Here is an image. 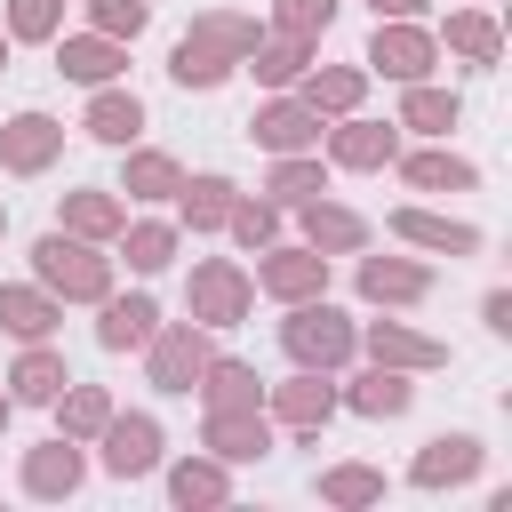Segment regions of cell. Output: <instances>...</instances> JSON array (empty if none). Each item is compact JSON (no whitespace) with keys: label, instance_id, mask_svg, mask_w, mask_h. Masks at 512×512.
Wrapping results in <instances>:
<instances>
[{"label":"cell","instance_id":"6da1fadb","mask_svg":"<svg viewBox=\"0 0 512 512\" xmlns=\"http://www.w3.org/2000/svg\"><path fill=\"white\" fill-rule=\"evenodd\" d=\"M24 256H32V280L48 296H64V304H104L120 288V256H104V240H80V232H56L48 224Z\"/></svg>","mask_w":512,"mask_h":512},{"label":"cell","instance_id":"7a4b0ae2","mask_svg":"<svg viewBox=\"0 0 512 512\" xmlns=\"http://www.w3.org/2000/svg\"><path fill=\"white\" fill-rule=\"evenodd\" d=\"M288 320H280V352H288V368H320V376H344L352 360H360V320L344 312V304H328V296H304V304H280Z\"/></svg>","mask_w":512,"mask_h":512},{"label":"cell","instance_id":"3957f363","mask_svg":"<svg viewBox=\"0 0 512 512\" xmlns=\"http://www.w3.org/2000/svg\"><path fill=\"white\" fill-rule=\"evenodd\" d=\"M248 312H256V280H248V264H232V256H200V264L184 272V320H200L208 336L240 328Z\"/></svg>","mask_w":512,"mask_h":512},{"label":"cell","instance_id":"277c9868","mask_svg":"<svg viewBox=\"0 0 512 512\" xmlns=\"http://www.w3.org/2000/svg\"><path fill=\"white\" fill-rule=\"evenodd\" d=\"M208 352H216V336H208L200 320H160V328L144 336V384L168 392V400H192Z\"/></svg>","mask_w":512,"mask_h":512},{"label":"cell","instance_id":"5b68a950","mask_svg":"<svg viewBox=\"0 0 512 512\" xmlns=\"http://www.w3.org/2000/svg\"><path fill=\"white\" fill-rule=\"evenodd\" d=\"M368 80H392V88H408V80H432V64H440V40H432V24L424 16H376V32H368Z\"/></svg>","mask_w":512,"mask_h":512},{"label":"cell","instance_id":"8992f818","mask_svg":"<svg viewBox=\"0 0 512 512\" xmlns=\"http://www.w3.org/2000/svg\"><path fill=\"white\" fill-rule=\"evenodd\" d=\"M88 448H96V464H104L112 480H152L160 456H168V432H160L152 408H112V424H104Z\"/></svg>","mask_w":512,"mask_h":512},{"label":"cell","instance_id":"52a82bcc","mask_svg":"<svg viewBox=\"0 0 512 512\" xmlns=\"http://www.w3.org/2000/svg\"><path fill=\"white\" fill-rule=\"evenodd\" d=\"M320 160L344 168V176H376L400 160V120H368V112H344L320 128Z\"/></svg>","mask_w":512,"mask_h":512},{"label":"cell","instance_id":"ba28073f","mask_svg":"<svg viewBox=\"0 0 512 512\" xmlns=\"http://www.w3.org/2000/svg\"><path fill=\"white\" fill-rule=\"evenodd\" d=\"M488 472V440L480 432H432L416 456H408V488H424V496H456V488H472Z\"/></svg>","mask_w":512,"mask_h":512},{"label":"cell","instance_id":"9c48e42d","mask_svg":"<svg viewBox=\"0 0 512 512\" xmlns=\"http://www.w3.org/2000/svg\"><path fill=\"white\" fill-rule=\"evenodd\" d=\"M16 488H24L32 504H72V496L88 488V448H80V440H64V432L32 440V448L16 456Z\"/></svg>","mask_w":512,"mask_h":512},{"label":"cell","instance_id":"30bf717a","mask_svg":"<svg viewBox=\"0 0 512 512\" xmlns=\"http://www.w3.org/2000/svg\"><path fill=\"white\" fill-rule=\"evenodd\" d=\"M264 416H272L280 432H296V440H320L328 416H336V376H320V368H288L280 384H264Z\"/></svg>","mask_w":512,"mask_h":512},{"label":"cell","instance_id":"8fae6325","mask_svg":"<svg viewBox=\"0 0 512 512\" xmlns=\"http://www.w3.org/2000/svg\"><path fill=\"white\" fill-rule=\"evenodd\" d=\"M248 280L272 304H304V296H328V256L304 248V240H272V248H256V272Z\"/></svg>","mask_w":512,"mask_h":512},{"label":"cell","instance_id":"7c38bea8","mask_svg":"<svg viewBox=\"0 0 512 512\" xmlns=\"http://www.w3.org/2000/svg\"><path fill=\"white\" fill-rule=\"evenodd\" d=\"M352 288H360V304H376V312H416L424 296H432V264L424 256H352Z\"/></svg>","mask_w":512,"mask_h":512},{"label":"cell","instance_id":"4fadbf2b","mask_svg":"<svg viewBox=\"0 0 512 512\" xmlns=\"http://www.w3.org/2000/svg\"><path fill=\"white\" fill-rule=\"evenodd\" d=\"M384 232L400 240V248H424V256H448V264H464V256H480L488 248V232L480 224H464V216H440V208H392L384 216Z\"/></svg>","mask_w":512,"mask_h":512},{"label":"cell","instance_id":"5bb4252c","mask_svg":"<svg viewBox=\"0 0 512 512\" xmlns=\"http://www.w3.org/2000/svg\"><path fill=\"white\" fill-rule=\"evenodd\" d=\"M200 448L240 472V464H264V456L280 448V424H272L264 408H208V416H200Z\"/></svg>","mask_w":512,"mask_h":512},{"label":"cell","instance_id":"9a60e30c","mask_svg":"<svg viewBox=\"0 0 512 512\" xmlns=\"http://www.w3.org/2000/svg\"><path fill=\"white\" fill-rule=\"evenodd\" d=\"M56 160H64V120H56V112L24 104V112L0 120V168H8V176H48Z\"/></svg>","mask_w":512,"mask_h":512},{"label":"cell","instance_id":"2e32d148","mask_svg":"<svg viewBox=\"0 0 512 512\" xmlns=\"http://www.w3.org/2000/svg\"><path fill=\"white\" fill-rule=\"evenodd\" d=\"M320 112L296 96V88H272L256 112H248V136H256V152H320Z\"/></svg>","mask_w":512,"mask_h":512},{"label":"cell","instance_id":"e0dca14e","mask_svg":"<svg viewBox=\"0 0 512 512\" xmlns=\"http://www.w3.org/2000/svg\"><path fill=\"white\" fill-rule=\"evenodd\" d=\"M360 352L368 360H384V368H408V376H440L448 368V344L440 336H424L416 320H360Z\"/></svg>","mask_w":512,"mask_h":512},{"label":"cell","instance_id":"ac0fdd59","mask_svg":"<svg viewBox=\"0 0 512 512\" xmlns=\"http://www.w3.org/2000/svg\"><path fill=\"white\" fill-rule=\"evenodd\" d=\"M336 408H352L360 424H400V416L416 408V376H408V368L368 360L360 376H344V384H336Z\"/></svg>","mask_w":512,"mask_h":512},{"label":"cell","instance_id":"d6986e66","mask_svg":"<svg viewBox=\"0 0 512 512\" xmlns=\"http://www.w3.org/2000/svg\"><path fill=\"white\" fill-rule=\"evenodd\" d=\"M288 216H296V240H304V248H320L328 264L368 248V216H360V208H344V200H328V192H320V200H304V208H288Z\"/></svg>","mask_w":512,"mask_h":512},{"label":"cell","instance_id":"ffe728a7","mask_svg":"<svg viewBox=\"0 0 512 512\" xmlns=\"http://www.w3.org/2000/svg\"><path fill=\"white\" fill-rule=\"evenodd\" d=\"M440 56H456L464 72H496L504 64V24L488 8H448V24H432Z\"/></svg>","mask_w":512,"mask_h":512},{"label":"cell","instance_id":"44dd1931","mask_svg":"<svg viewBox=\"0 0 512 512\" xmlns=\"http://www.w3.org/2000/svg\"><path fill=\"white\" fill-rule=\"evenodd\" d=\"M80 136H88V144H104V152H128V144L144 136V96H136V88H120V80H104V88H88V112H80Z\"/></svg>","mask_w":512,"mask_h":512},{"label":"cell","instance_id":"7402d4cb","mask_svg":"<svg viewBox=\"0 0 512 512\" xmlns=\"http://www.w3.org/2000/svg\"><path fill=\"white\" fill-rule=\"evenodd\" d=\"M160 480H168V504H176V512H216V504H232V464H216L208 448H200V456H160Z\"/></svg>","mask_w":512,"mask_h":512},{"label":"cell","instance_id":"603a6c76","mask_svg":"<svg viewBox=\"0 0 512 512\" xmlns=\"http://www.w3.org/2000/svg\"><path fill=\"white\" fill-rule=\"evenodd\" d=\"M48 48H56V72L72 88H104L128 72V40H104V32H56Z\"/></svg>","mask_w":512,"mask_h":512},{"label":"cell","instance_id":"cb8c5ba5","mask_svg":"<svg viewBox=\"0 0 512 512\" xmlns=\"http://www.w3.org/2000/svg\"><path fill=\"white\" fill-rule=\"evenodd\" d=\"M120 224H128V200L112 192V184H72V192H56V232H80V240H120Z\"/></svg>","mask_w":512,"mask_h":512},{"label":"cell","instance_id":"d4e9b609","mask_svg":"<svg viewBox=\"0 0 512 512\" xmlns=\"http://www.w3.org/2000/svg\"><path fill=\"white\" fill-rule=\"evenodd\" d=\"M64 328V296H48L40 280H0V336L16 344H40Z\"/></svg>","mask_w":512,"mask_h":512},{"label":"cell","instance_id":"484cf974","mask_svg":"<svg viewBox=\"0 0 512 512\" xmlns=\"http://www.w3.org/2000/svg\"><path fill=\"white\" fill-rule=\"evenodd\" d=\"M176 184H184V160H176V152H160V144H144V136L120 152V184H112V192L160 208V200H176Z\"/></svg>","mask_w":512,"mask_h":512},{"label":"cell","instance_id":"4316f807","mask_svg":"<svg viewBox=\"0 0 512 512\" xmlns=\"http://www.w3.org/2000/svg\"><path fill=\"white\" fill-rule=\"evenodd\" d=\"M120 264L136 272V280H160L168 264H176V248H184V224L176 216H136V224H120Z\"/></svg>","mask_w":512,"mask_h":512},{"label":"cell","instance_id":"83f0119b","mask_svg":"<svg viewBox=\"0 0 512 512\" xmlns=\"http://www.w3.org/2000/svg\"><path fill=\"white\" fill-rule=\"evenodd\" d=\"M160 328V304H152V288H112L104 304H96V344L104 352H144V336Z\"/></svg>","mask_w":512,"mask_h":512},{"label":"cell","instance_id":"f1b7e54d","mask_svg":"<svg viewBox=\"0 0 512 512\" xmlns=\"http://www.w3.org/2000/svg\"><path fill=\"white\" fill-rule=\"evenodd\" d=\"M312 496H320L328 512H376V504L392 496V480H384L376 464L344 456V464H320V472H312Z\"/></svg>","mask_w":512,"mask_h":512},{"label":"cell","instance_id":"f546056e","mask_svg":"<svg viewBox=\"0 0 512 512\" xmlns=\"http://www.w3.org/2000/svg\"><path fill=\"white\" fill-rule=\"evenodd\" d=\"M64 384H72V368H64L56 336L24 344V352H16V368H8V400H16V408H48V400H56Z\"/></svg>","mask_w":512,"mask_h":512},{"label":"cell","instance_id":"4dcf8cb0","mask_svg":"<svg viewBox=\"0 0 512 512\" xmlns=\"http://www.w3.org/2000/svg\"><path fill=\"white\" fill-rule=\"evenodd\" d=\"M296 96H304L320 120H344V112L368 104V64H312V72L296 80Z\"/></svg>","mask_w":512,"mask_h":512},{"label":"cell","instance_id":"1f68e13d","mask_svg":"<svg viewBox=\"0 0 512 512\" xmlns=\"http://www.w3.org/2000/svg\"><path fill=\"white\" fill-rule=\"evenodd\" d=\"M392 120H400V136H432V144H440V136L464 120V96H456V88H440V80H408Z\"/></svg>","mask_w":512,"mask_h":512},{"label":"cell","instance_id":"d6a6232c","mask_svg":"<svg viewBox=\"0 0 512 512\" xmlns=\"http://www.w3.org/2000/svg\"><path fill=\"white\" fill-rule=\"evenodd\" d=\"M392 168H400V184H408V192H472V184H480V168H472L464 152H448V136H440V144H424V152H400Z\"/></svg>","mask_w":512,"mask_h":512},{"label":"cell","instance_id":"836d02e7","mask_svg":"<svg viewBox=\"0 0 512 512\" xmlns=\"http://www.w3.org/2000/svg\"><path fill=\"white\" fill-rule=\"evenodd\" d=\"M232 200H240V184H232L224 168H200V176L176 184V224H184V232H224Z\"/></svg>","mask_w":512,"mask_h":512},{"label":"cell","instance_id":"e575fe53","mask_svg":"<svg viewBox=\"0 0 512 512\" xmlns=\"http://www.w3.org/2000/svg\"><path fill=\"white\" fill-rule=\"evenodd\" d=\"M192 400H200V408H264V376H256V360L208 352V368H200Z\"/></svg>","mask_w":512,"mask_h":512},{"label":"cell","instance_id":"d590c367","mask_svg":"<svg viewBox=\"0 0 512 512\" xmlns=\"http://www.w3.org/2000/svg\"><path fill=\"white\" fill-rule=\"evenodd\" d=\"M312 64H320V48H312V40H288V32H272V24H264V40L248 48V64H240V72H256V88H296Z\"/></svg>","mask_w":512,"mask_h":512},{"label":"cell","instance_id":"8d00e7d4","mask_svg":"<svg viewBox=\"0 0 512 512\" xmlns=\"http://www.w3.org/2000/svg\"><path fill=\"white\" fill-rule=\"evenodd\" d=\"M184 40H200V48H216V56H232V64H248V48L264 40V24H256L248 8H200V16L184 24Z\"/></svg>","mask_w":512,"mask_h":512},{"label":"cell","instance_id":"74e56055","mask_svg":"<svg viewBox=\"0 0 512 512\" xmlns=\"http://www.w3.org/2000/svg\"><path fill=\"white\" fill-rule=\"evenodd\" d=\"M320 192H328V160H320V152H272V168H264V200L304 208V200H320Z\"/></svg>","mask_w":512,"mask_h":512},{"label":"cell","instance_id":"f35d334b","mask_svg":"<svg viewBox=\"0 0 512 512\" xmlns=\"http://www.w3.org/2000/svg\"><path fill=\"white\" fill-rule=\"evenodd\" d=\"M48 408H56V432H64V440H80V448H88V440H96V432H104V424H112V408H120V400H112V392H104V384H80V376H72V384H64V392H56V400H48Z\"/></svg>","mask_w":512,"mask_h":512},{"label":"cell","instance_id":"ab89813d","mask_svg":"<svg viewBox=\"0 0 512 512\" xmlns=\"http://www.w3.org/2000/svg\"><path fill=\"white\" fill-rule=\"evenodd\" d=\"M232 72H240V64L216 56V48H200V40H176V48H168V80H176L184 96H216Z\"/></svg>","mask_w":512,"mask_h":512},{"label":"cell","instance_id":"60d3db41","mask_svg":"<svg viewBox=\"0 0 512 512\" xmlns=\"http://www.w3.org/2000/svg\"><path fill=\"white\" fill-rule=\"evenodd\" d=\"M280 224H288V208H280V200H256V192H240V200H232V216H224V232H232L248 256H256V248H272V240H280Z\"/></svg>","mask_w":512,"mask_h":512},{"label":"cell","instance_id":"b9f144b4","mask_svg":"<svg viewBox=\"0 0 512 512\" xmlns=\"http://www.w3.org/2000/svg\"><path fill=\"white\" fill-rule=\"evenodd\" d=\"M0 32H8V40L48 48V40L64 32V0H0Z\"/></svg>","mask_w":512,"mask_h":512},{"label":"cell","instance_id":"7bdbcfd3","mask_svg":"<svg viewBox=\"0 0 512 512\" xmlns=\"http://www.w3.org/2000/svg\"><path fill=\"white\" fill-rule=\"evenodd\" d=\"M328 24H336V0H272V32H288V40H328Z\"/></svg>","mask_w":512,"mask_h":512},{"label":"cell","instance_id":"ee69618b","mask_svg":"<svg viewBox=\"0 0 512 512\" xmlns=\"http://www.w3.org/2000/svg\"><path fill=\"white\" fill-rule=\"evenodd\" d=\"M152 24V0H88V32H104V40H136Z\"/></svg>","mask_w":512,"mask_h":512},{"label":"cell","instance_id":"f6af8a7d","mask_svg":"<svg viewBox=\"0 0 512 512\" xmlns=\"http://www.w3.org/2000/svg\"><path fill=\"white\" fill-rule=\"evenodd\" d=\"M480 320H488V336H512V288H488L480 296Z\"/></svg>","mask_w":512,"mask_h":512},{"label":"cell","instance_id":"bcb514c9","mask_svg":"<svg viewBox=\"0 0 512 512\" xmlns=\"http://www.w3.org/2000/svg\"><path fill=\"white\" fill-rule=\"evenodd\" d=\"M368 8H376V16H424L432 0H368Z\"/></svg>","mask_w":512,"mask_h":512},{"label":"cell","instance_id":"7dc6e473","mask_svg":"<svg viewBox=\"0 0 512 512\" xmlns=\"http://www.w3.org/2000/svg\"><path fill=\"white\" fill-rule=\"evenodd\" d=\"M8 424H16V400H8V384H0V432H8Z\"/></svg>","mask_w":512,"mask_h":512},{"label":"cell","instance_id":"c3c4849f","mask_svg":"<svg viewBox=\"0 0 512 512\" xmlns=\"http://www.w3.org/2000/svg\"><path fill=\"white\" fill-rule=\"evenodd\" d=\"M8 48H16V40H8V32H0V72H8Z\"/></svg>","mask_w":512,"mask_h":512},{"label":"cell","instance_id":"681fc988","mask_svg":"<svg viewBox=\"0 0 512 512\" xmlns=\"http://www.w3.org/2000/svg\"><path fill=\"white\" fill-rule=\"evenodd\" d=\"M0 240H8V200H0Z\"/></svg>","mask_w":512,"mask_h":512}]
</instances>
